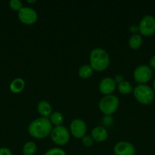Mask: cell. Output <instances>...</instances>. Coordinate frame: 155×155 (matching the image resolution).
<instances>
[{"instance_id":"6da1fadb","label":"cell","mask_w":155,"mask_h":155,"mask_svg":"<svg viewBox=\"0 0 155 155\" xmlns=\"http://www.w3.org/2000/svg\"><path fill=\"white\" fill-rule=\"evenodd\" d=\"M27 130L32 137L42 139L50 136V133L53 130V125L49 118L40 117L30 122Z\"/></svg>"},{"instance_id":"7a4b0ae2","label":"cell","mask_w":155,"mask_h":155,"mask_svg":"<svg viewBox=\"0 0 155 155\" xmlns=\"http://www.w3.org/2000/svg\"><path fill=\"white\" fill-rule=\"evenodd\" d=\"M110 58L107 51L102 48H95L90 54V65L96 71H103L109 67Z\"/></svg>"},{"instance_id":"3957f363","label":"cell","mask_w":155,"mask_h":155,"mask_svg":"<svg viewBox=\"0 0 155 155\" xmlns=\"http://www.w3.org/2000/svg\"><path fill=\"white\" fill-rule=\"evenodd\" d=\"M133 95L138 103L148 105L153 103L155 95L153 89L147 84H138L133 89Z\"/></svg>"},{"instance_id":"277c9868","label":"cell","mask_w":155,"mask_h":155,"mask_svg":"<svg viewBox=\"0 0 155 155\" xmlns=\"http://www.w3.org/2000/svg\"><path fill=\"white\" fill-rule=\"evenodd\" d=\"M119 106V99L114 95H105L99 102V109L104 115H112Z\"/></svg>"},{"instance_id":"5b68a950","label":"cell","mask_w":155,"mask_h":155,"mask_svg":"<svg viewBox=\"0 0 155 155\" xmlns=\"http://www.w3.org/2000/svg\"><path fill=\"white\" fill-rule=\"evenodd\" d=\"M70 135L71 133L68 131V129L62 125L53 128V130L50 133V137H51L52 141L56 145L63 146L69 142Z\"/></svg>"},{"instance_id":"8992f818","label":"cell","mask_w":155,"mask_h":155,"mask_svg":"<svg viewBox=\"0 0 155 155\" xmlns=\"http://www.w3.org/2000/svg\"><path fill=\"white\" fill-rule=\"evenodd\" d=\"M138 31L143 36H151L155 33V18L147 15L143 17L138 24Z\"/></svg>"},{"instance_id":"52a82bcc","label":"cell","mask_w":155,"mask_h":155,"mask_svg":"<svg viewBox=\"0 0 155 155\" xmlns=\"http://www.w3.org/2000/svg\"><path fill=\"white\" fill-rule=\"evenodd\" d=\"M152 69L146 64H141L137 67L133 73V77L138 84H146L152 78Z\"/></svg>"},{"instance_id":"ba28073f","label":"cell","mask_w":155,"mask_h":155,"mask_svg":"<svg viewBox=\"0 0 155 155\" xmlns=\"http://www.w3.org/2000/svg\"><path fill=\"white\" fill-rule=\"evenodd\" d=\"M18 16L20 21L27 25L35 24L38 19L37 12L31 7H23L18 12Z\"/></svg>"},{"instance_id":"9c48e42d","label":"cell","mask_w":155,"mask_h":155,"mask_svg":"<svg viewBox=\"0 0 155 155\" xmlns=\"http://www.w3.org/2000/svg\"><path fill=\"white\" fill-rule=\"evenodd\" d=\"M70 133L76 139H82L86 136V123L81 119H74L70 124Z\"/></svg>"},{"instance_id":"30bf717a","label":"cell","mask_w":155,"mask_h":155,"mask_svg":"<svg viewBox=\"0 0 155 155\" xmlns=\"http://www.w3.org/2000/svg\"><path fill=\"white\" fill-rule=\"evenodd\" d=\"M115 155H135V148L132 143L129 142H119L113 148Z\"/></svg>"},{"instance_id":"8fae6325","label":"cell","mask_w":155,"mask_h":155,"mask_svg":"<svg viewBox=\"0 0 155 155\" xmlns=\"http://www.w3.org/2000/svg\"><path fill=\"white\" fill-rule=\"evenodd\" d=\"M116 88V83L112 77H105L99 83V90L105 95H112Z\"/></svg>"},{"instance_id":"7c38bea8","label":"cell","mask_w":155,"mask_h":155,"mask_svg":"<svg viewBox=\"0 0 155 155\" xmlns=\"http://www.w3.org/2000/svg\"><path fill=\"white\" fill-rule=\"evenodd\" d=\"M91 137L97 142H103L107 139L108 132L104 127L98 126L93 128L91 131Z\"/></svg>"},{"instance_id":"4fadbf2b","label":"cell","mask_w":155,"mask_h":155,"mask_svg":"<svg viewBox=\"0 0 155 155\" xmlns=\"http://www.w3.org/2000/svg\"><path fill=\"white\" fill-rule=\"evenodd\" d=\"M37 111L42 117L49 118L53 113V107L49 101L43 100L37 104Z\"/></svg>"},{"instance_id":"5bb4252c","label":"cell","mask_w":155,"mask_h":155,"mask_svg":"<svg viewBox=\"0 0 155 155\" xmlns=\"http://www.w3.org/2000/svg\"><path fill=\"white\" fill-rule=\"evenodd\" d=\"M25 87V82L21 78H15L11 82L9 85V89L13 93H20L24 90Z\"/></svg>"},{"instance_id":"9a60e30c","label":"cell","mask_w":155,"mask_h":155,"mask_svg":"<svg viewBox=\"0 0 155 155\" xmlns=\"http://www.w3.org/2000/svg\"><path fill=\"white\" fill-rule=\"evenodd\" d=\"M143 38L142 36L138 33L134 34L129 38V45L132 49L137 50L140 48V47L142 45Z\"/></svg>"},{"instance_id":"2e32d148","label":"cell","mask_w":155,"mask_h":155,"mask_svg":"<svg viewBox=\"0 0 155 155\" xmlns=\"http://www.w3.org/2000/svg\"><path fill=\"white\" fill-rule=\"evenodd\" d=\"M94 69L90 64H84L79 68L78 75L82 79H88L93 75Z\"/></svg>"},{"instance_id":"e0dca14e","label":"cell","mask_w":155,"mask_h":155,"mask_svg":"<svg viewBox=\"0 0 155 155\" xmlns=\"http://www.w3.org/2000/svg\"><path fill=\"white\" fill-rule=\"evenodd\" d=\"M49 119H50V121L51 122L52 125H54L55 127L62 126V124L64 122L63 114L59 111L53 112Z\"/></svg>"},{"instance_id":"ac0fdd59","label":"cell","mask_w":155,"mask_h":155,"mask_svg":"<svg viewBox=\"0 0 155 155\" xmlns=\"http://www.w3.org/2000/svg\"><path fill=\"white\" fill-rule=\"evenodd\" d=\"M117 89H118L119 93L122 94V95H128L133 92L134 88L132 87V85L129 82L124 80L121 83L117 85Z\"/></svg>"},{"instance_id":"d6986e66","label":"cell","mask_w":155,"mask_h":155,"mask_svg":"<svg viewBox=\"0 0 155 155\" xmlns=\"http://www.w3.org/2000/svg\"><path fill=\"white\" fill-rule=\"evenodd\" d=\"M37 146L33 142H27L23 146L22 152L24 155H34L36 154Z\"/></svg>"},{"instance_id":"ffe728a7","label":"cell","mask_w":155,"mask_h":155,"mask_svg":"<svg viewBox=\"0 0 155 155\" xmlns=\"http://www.w3.org/2000/svg\"><path fill=\"white\" fill-rule=\"evenodd\" d=\"M44 155H67L65 151L60 148H52L45 152Z\"/></svg>"},{"instance_id":"44dd1931","label":"cell","mask_w":155,"mask_h":155,"mask_svg":"<svg viewBox=\"0 0 155 155\" xmlns=\"http://www.w3.org/2000/svg\"><path fill=\"white\" fill-rule=\"evenodd\" d=\"M9 6L14 11H18L19 12L23 8V4L20 0H11L9 2Z\"/></svg>"},{"instance_id":"7402d4cb","label":"cell","mask_w":155,"mask_h":155,"mask_svg":"<svg viewBox=\"0 0 155 155\" xmlns=\"http://www.w3.org/2000/svg\"><path fill=\"white\" fill-rule=\"evenodd\" d=\"M81 142L83 143V145H84L85 147H91L94 144V139H92V137L90 136H84L83 138L81 139Z\"/></svg>"},{"instance_id":"603a6c76","label":"cell","mask_w":155,"mask_h":155,"mask_svg":"<svg viewBox=\"0 0 155 155\" xmlns=\"http://www.w3.org/2000/svg\"><path fill=\"white\" fill-rule=\"evenodd\" d=\"M103 124L105 127H109L112 124V117L111 115H105L103 117Z\"/></svg>"},{"instance_id":"cb8c5ba5","label":"cell","mask_w":155,"mask_h":155,"mask_svg":"<svg viewBox=\"0 0 155 155\" xmlns=\"http://www.w3.org/2000/svg\"><path fill=\"white\" fill-rule=\"evenodd\" d=\"M0 155H13L12 151L9 148L6 147H2L0 148Z\"/></svg>"},{"instance_id":"d4e9b609","label":"cell","mask_w":155,"mask_h":155,"mask_svg":"<svg viewBox=\"0 0 155 155\" xmlns=\"http://www.w3.org/2000/svg\"><path fill=\"white\" fill-rule=\"evenodd\" d=\"M114 81L115 82L116 85L119 84L122 82L124 81V77L122 74H117V75H115V78H114Z\"/></svg>"},{"instance_id":"484cf974","label":"cell","mask_w":155,"mask_h":155,"mask_svg":"<svg viewBox=\"0 0 155 155\" xmlns=\"http://www.w3.org/2000/svg\"><path fill=\"white\" fill-rule=\"evenodd\" d=\"M129 32H130V33H133V35L134 34H137V33H138V32H139V31H138V26L134 25V24H133V25H131L130 27H129Z\"/></svg>"},{"instance_id":"4316f807","label":"cell","mask_w":155,"mask_h":155,"mask_svg":"<svg viewBox=\"0 0 155 155\" xmlns=\"http://www.w3.org/2000/svg\"><path fill=\"white\" fill-rule=\"evenodd\" d=\"M149 67L150 68L155 69V54L150 58V61H149Z\"/></svg>"},{"instance_id":"83f0119b","label":"cell","mask_w":155,"mask_h":155,"mask_svg":"<svg viewBox=\"0 0 155 155\" xmlns=\"http://www.w3.org/2000/svg\"><path fill=\"white\" fill-rule=\"evenodd\" d=\"M152 89H153V92H155V79H154V80H153V88H152Z\"/></svg>"},{"instance_id":"f1b7e54d","label":"cell","mask_w":155,"mask_h":155,"mask_svg":"<svg viewBox=\"0 0 155 155\" xmlns=\"http://www.w3.org/2000/svg\"><path fill=\"white\" fill-rule=\"evenodd\" d=\"M27 2L28 3H36V0H33V1H31V0H27Z\"/></svg>"}]
</instances>
